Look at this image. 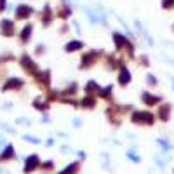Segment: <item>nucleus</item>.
Masks as SVG:
<instances>
[{"label":"nucleus","instance_id":"nucleus-1","mask_svg":"<svg viewBox=\"0 0 174 174\" xmlns=\"http://www.w3.org/2000/svg\"><path fill=\"white\" fill-rule=\"evenodd\" d=\"M14 28H16V25H14L12 19H7L5 18V19L0 21V33L4 35V37H12L14 31H16Z\"/></svg>","mask_w":174,"mask_h":174},{"label":"nucleus","instance_id":"nucleus-2","mask_svg":"<svg viewBox=\"0 0 174 174\" xmlns=\"http://www.w3.org/2000/svg\"><path fill=\"white\" fill-rule=\"evenodd\" d=\"M23 84L25 82H23L21 78H16V77H14V78H9V80L2 85V92H7V90H12V89H21Z\"/></svg>","mask_w":174,"mask_h":174},{"label":"nucleus","instance_id":"nucleus-3","mask_svg":"<svg viewBox=\"0 0 174 174\" xmlns=\"http://www.w3.org/2000/svg\"><path fill=\"white\" fill-rule=\"evenodd\" d=\"M31 12H33V9L30 5H26V4H21V5L16 7V18L18 19H26V18L31 16Z\"/></svg>","mask_w":174,"mask_h":174},{"label":"nucleus","instance_id":"nucleus-4","mask_svg":"<svg viewBox=\"0 0 174 174\" xmlns=\"http://www.w3.org/2000/svg\"><path fill=\"white\" fill-rule=\"evenodd\" d=\"M132 120H134V122H143V124H152L153 115L148 113V111H141V113H134V115H132Z\"/></svg>","mask_w":174,"mask_h":174},{"label":"nucleus","instance_id":"nucleus-5","mask_svg":"<svg viewBox=\"0 0 174 174\" xmlns=\"http://www.w3.org/2000/svg\"><path fill=\"white\" fill-rule=\"evenodd\" d=\"M25 172H30V171H33L35 167L38 166V157L37 155H31V157H28L26 159V164H25Z\"/></svg>","mask_w":174,"mask_h":174},{"label":"nucleus","instance_id":"nucleus-6","mask_svg":"<svg viewBox=\"0 0 174 174\" xmlns=\"http://www.w3.org/2000/svg\"><path fill=\"white\" fill-rule=\"evenodd\" d=\"M31 31H33V26H31V25H26V26L21 30L19 37H21V42H23V44H26V42H28V38L31 37Z\"/></svg>","mask_w":174,"mask_h":174},{"label":"nucleus","instance_id":"nucleus-7","mask_svg":"<svg viewBox=\"0 0 174 174\" xmlns=\"http://www.w3.org/2000/svg\"><path fill=\"white\" fill-rule=\"evenodd\" d=\"M118 82L122 84V85H127V84L131 82V71H129L127 68H122L120 77H118Z\"/></svg>","mask_w":174,"mask_h":174},{"label":"nucleus","instance_id":"nucleus-8","mask_svg":"<svg viewBox=\"0 0 174 174\" xmlns=\"http://www.w3.org/2000/svg\"><path fill=\"white\" fill-rule=\"evenodd\" d=\"M12 157H14V148H12V145H9V146H5L4 153L0 155V162H4V160H9V159H12Z\"/></svg>","mask_w":174,"mask_h":174},{"label":"nucleus","instance_id":"nucleus-9","mask_svg":"<svg viewBox=\"0 0 174 174\" xmlns=\"http://www.w3.org/2000/svg\"><path fill=\"white\" fill-rule=\"evenodd\" d=\"M143 101H145L146 104H155V103H159L160 101V97L159 96H152V94L145 92V94H143Z\"/></svg>","mask_w":174,"mask_h":174},{"label":"nucleus","instance_id":"nucleus-10","mask_svg":"<svg viewBox=\"0 0 174 174\" xmlns=\"http://www.w3.org/2000/svg\"><path fill=\"white\" fill-rule=\"evenodd\" d=\"M82 45H84V44H82L80 40H73V42H70V44H66V47H64V49H66L68 52H71V51H77V49H80Z\"/></svg>","mask_w":174,"mask_h":174},{"label":"nucleus","instance_id":"nucleus-11","mask_svg":"<svg viewBox=\"0 0 174 174\" xmlns=\"http://www.w3.org/2000/svg\"><path fill=\"white\" fill-rule=\"evenodd\" d=\"M82 104H84V106H92V104H94V99H92L90 96H87V97L82 101Z\"/></svg>","mask_w":174,"mask_h":174},{"label":"nucleus","instance_id":"nucleus-12","mask_svg":"<svg viewBox=\"0 0 174 174\" xmlns=\"http://www.w3.org/2000/svg\"><path fill=\"white\" fill-rule=\"evenodd\" d=\"M174 5V0H164V4H162V7L164 9H169V7Z\"/></svg>","mask_w":174,"mask_h":174},{"label":"nucleus","instance_id":"nucleus-13","mask_svg":"<svg viewBox=\"0 0 174 174\" xmlns=\"http://www.w3.org/2000/svg\"><path fill=\"white\" fill-rule=\"evenodd\" d=\"M146 80H148V85H157V78H155V77L148 75V78H146Z\"/></svg>","mask_w":174,"mask_h":174},{"label":"nucleus","instance_id":"nucleus-14","mask_svg":"<svg viewBox=\"0 0 174 174\" xmlns=\"http://www.w3.org/2000/svg\"><path fill=\"white\" fill-rule=\"evenodd\" d=\"M96 89V82H89V85L85 87V90H94Z\"/></svg>","mask_w":174,"mask_h":174},{"label":"nucleus","instance_id":"nucleus-15","mask_svg":"<svg viewBox=\"0 0 174 174\" xmlns=\"http://www.w3.org/2000/svg\"><path fill=\"white\" fill-rule=\"evenodd\" d=\"M5 9V0H0V12Z\"/></svg>","mask_w":174,"mask_h":174}]
</instances>
